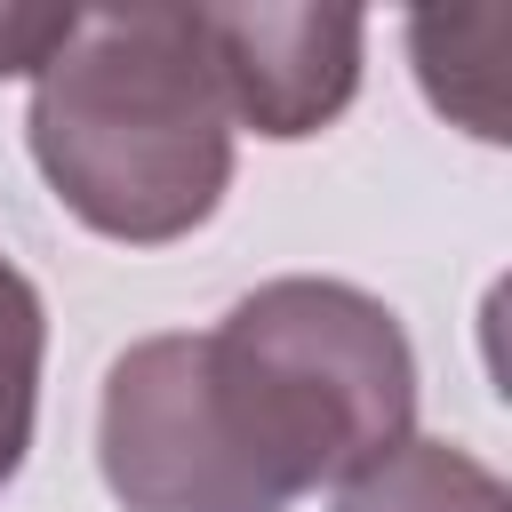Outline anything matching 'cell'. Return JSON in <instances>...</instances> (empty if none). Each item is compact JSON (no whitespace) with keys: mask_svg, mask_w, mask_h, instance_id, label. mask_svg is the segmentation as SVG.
I'll list each match as a JSON object with an SVG mask.
<instances>
[{"mask_svg":"<svg viewBox=\"0 0 512 512\" xmlns=\"http://www.w3.org/2000/svg\"><path fill=\"white\" fill-rule=\"evenodd\" d=\"M416 440V352L384 296L320 272L104 368L96 472L120 512H288Z\"/></svg>","mask_w":512,"mask_h":512,"instance_id":"1","label":"cell"},{"mask_svg":"<svg viewBox=\"0 0 512 512\" xmlns=\"http://www.w3.org/2000/svg\"><path fill=\"white\" fill-rule=\"evenodd\" d=\"M48 192L120 248L200 232L232 184V112L192 8H96L32 72L24 112Z\"/></svg>","mask_w":512,"mask_h":512,"instance_id":"2","label":"cell"},{"mask_svg":"<svg viewBox=\"0 0 512 512\" xmlns=\"http://www.w3.org/2000/svg\"><path fill=\"white\" fill-rule=\"evenodd\" d=\"M192 32L208 48V72H216L232 128H256L272 144L320 136L360 96V48H368L360 8L240 0V8H192Z\"/></svg>","mask_w":512,"mask_h":512,"instance_id":"3","label":"cell"},{"mask_svg":"<svg viewBox=\"0 0 512 512\" xmlns=\"http://www.w3.org/2000/svg\"><path fill=\"white\" fill-rule=\"evenodd\" d=\"M504 40L512 16L504 8H472V16H408V56L416 80L432 96V112H448L456 128H472L480 144H504Z\"/></svg>","mask_w":512,"mask_h":512,"instance_id":"4","label":"cell"},{"mask_svg":"<svg viewBox=\"0 0 512 512\" xmlns=\"http://www.w3.org/2000/svg\"><path fill=\"white\" fill-rule=\"evenodd\" d=\"M336 512H512L504 480L456 440H400L336 488Z\"/></svg>","mask_w":512,"mask_h":512,"instance_id":"5","label":"cell"},{"mask_svg":"<svg viewBox=\"0 0 512 512\" xmlns=\"http://www.w3.org/2000/svg\"><path fill=\"white\" fill-rule=\"evenodd\" d=\"M40 360H48V312L40 288L0 256V488L16 480L40 416Z\"/></svg>","mask_w":512,"mask_h":512,"instance_id":"6","label":"cell"},{"mask_svg":"<svg viewBox=\"0 0 512 512\" xmlns=\"http://www.w3.org/2000/svg\"><path fill=\"white\" fill-rule=\"evenodd\" d=\"M72 24V8H0V80H32L72 40Z\"/></svg>","mask_w":512,"mask_h":512,"instance_id":"7","label":"cell"}]
</instances>
